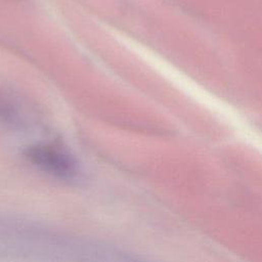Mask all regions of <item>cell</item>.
Masks as SVG:
<instances>
[{"label":"cell","mask_w":262,"mask_h":262,"mask_svg":"<svg viewBox=\"0 0 262 262\" xmlns=\"http://www.w3.org/2000/svg\"><path fill=\"white\" fill-rule=\"evenodd\" d=\"M27 159L42 172L60 180H74L80 174L75 156L64 146L53 142H39L29 146Z\"/></svg>","instance_id":"1"}]
</instances>
